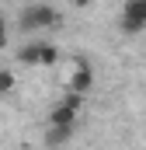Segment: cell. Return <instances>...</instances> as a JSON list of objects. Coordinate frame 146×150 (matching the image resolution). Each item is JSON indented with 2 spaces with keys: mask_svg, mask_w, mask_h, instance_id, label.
<instances>
[{
  "mask_svg": "<svg viewBox=\"0 0 146 150\" xmlns=\"http://www.w3.org/2000/svg\"><path fill=\"white\" fill-rule=\"evenodd\" d=\"M59 25V11L52 4H28L18 18L21 32H42V28H56Z\"/></svg>",
  "mask_w": 146,
  "mask_h": 150,
  "instance_id": "cell-1",
  "label": "cell"
},
{
  "mask_svg": "<svg viewBox=\"0 0 146 150\" xmlns=\"http://www.w3.org/2000/svg\"><path fill=\"white\" fill-rule=\"evenodd\" d=\"M18 59H21L25 67H52V63L59 59V49H56L52 42H28V45L18 52Z\"/></svg>",
  "mask_w": 146,
  "mask_h": 150,
  "instance_id": "cell-2",
  "label": "cell"
},
{
  "mask_svg": "<svg viewBox=\"0 0 146 150\" xmlns=\"http://www.w3.org/2000/svg\"><path fill=\"white\" fill-rule=\"evenodd\" d=\"M91 87H94V70L87 67V59H80L77 70L70 74V91H73V94H87Z\"/></svg>",
  "mask_w": 146,
  "mask_h": 150,
  "instance_id": "cell-3",
  "label": "cell"
},
{
  "mask_svg": "<svg viewBox=\"0 0 146 150\" xmlns=\"http://www.w3.org/2000/svg\"><path fill=\"white\" fill-rule=\"evenodd\" d=\"M49 126H77V108H70L66 101H59L49 112Z\"/></svg>",
  "mask_w": 146,
  "mask_h": 150,
  "instance_id": "cell-4",
  "label": "cell"
},
{
  "mask_svg": "<svg viewBox=\"0 0 146 150\" xmlns=\"http://www.w3.org/2000/svg\"><path fill=\"white\" fill-rule=\"evenodd\" d=\"M73 129H77V126H49V129H45V143H49V147H66L73 140Z\"/></svg>",
  "mask_w": 146,
  "mask_h": 150,
  "instance_id": "cell-5",
  "label": "cell"
},
{
  "mask_svg": "<svg viewBox=\"0 0 146 150\" xmlns=\"http://www.w3.org/2000/svg\"><path fill=\"white\" fill-rule=\"evenodd\" d=\"M122 18H132V21L146 25V0H125V7H122Z\"/></svg>",
  "mask_w": 146,
  "mask_h": 150,
  "instance_id": "cell-6",
  "label": "cell"
},
{
  "mask_svg": "<svg viewBox=\"0 0 146 150\" xmlns=\"http://www.w3.org/2000/svg\"><path fill=\"white\" fill-rule=\"evenodd\" d=\"M18 87V77L11 74V70H0V94H11Z\"/></svg>",
  "mask_w": 146,
  "mask_h": 150,
  "instance_id": "cell-7",
  "label": "cell"
},
{
  "mask_svg": "<svg viewBox=\"0 0 146 150\" xmlns=\"http://www.w3.org/2000/svg\"><path fill=\"white\" fill-rule=\"evenodd\" d=\"M143 28H146V25H139V21H132V18H122V32H125V35H139Z\"/></svg>",
  "mask_w": 146,
  "mask_h": 150,
  "instance_id": "cell-8",
  "label": "cell"
},
{
  "mask_svg": "<svg viewBox=\"0 0 146 150\" xmlns=\"http://www.w3.org/2000/svg\"><path fill=\"white\" fill-rule=\"evenodd\" d=\"M0 49H7V21L0 18Z\"/></svg>",
  "mask_w": 146,
  "mask_h": 150,
  "instance_id": "cell-9",
  "label": "cell"
},
{
  "mask_svg": "<svg viewBox=\"0 0 146 150\" xmlns=\"http://www.w3.org/2000/svg\"><path fill=\"white\" fill-rule=\"evenodd\" d=\"M94 0H73V7H91Z\"/></svg>",
  "mask_w": 146,
  "mask_h": 150,
  "instance_id": "cell-10",
  "label": "cell"
}]
</instances>
